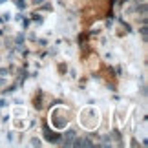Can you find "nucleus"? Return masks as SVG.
<instances>
[{
    "label": "nucleus",
    "instance_id": "obj_11",
    "mask_svg": "<svg viewBox=\"0 0 148 148\" xmlns=\"http://www.w3.org/2000/svg\"><path fill=\"white\" fill-rule=\"evenodd\" d=\"M16 5H18V9L22 11V9H26V4L22 2V0H16Z\"/></svg>",
    "mask_w": 148,
    "mask_h": 148
},
{
    "label": "nucleus",
    "instance_id": "obj_12",
    "mask_svg": "<svg viewBox=\"0 0 148 148\" xmlns=\"http://www.w3.org/2000/svg\"><path fill=\"white\" fill-rule=\"evenodd\" d=\"M38 44H40V46H48V40H46V38H38V40H37Z\"/></svg>",
    "mask_w": 148,
    "mask_h": 148
},
{
    "label": "nucleus",
    "instance_id": "obj_10",
    "mask_svg": "<svg viewBox=\"0 0 148 148\" xmlns=\"http://www.w3.org/2000/svg\"><path fill=\"white\" fill-rule=\"evenodd\" d=\"M31 145H33V146H40V139L33 137V139H31Z\"/></svg>",
    "mask_w": 148,
    "mask_h": 148
},
{
    "label": "nucleus",
    "instance_id": "obj_15",
    "mask_svg": "<svg viewBox=\"0 0 148 148\" xmlns=\"http://www.w3.org/2000/svg\"><path fill=\"white\" fill-rule=\"evenodd\" d=\"M4 106H8V102H5L4 99H0V108H4Z\"/></svg>",
    "mask_w": 148,
    "mask_h": 148
},
{
    "label": "nucleus",
    "instance_id": "obj_18",
    "mask_svg": "<svg viewBox=\"0 0 148 148\" xmlns=\"http://www.w3.org/2000/svg\"><path fill=\"white\" fill-rule=\"evenodd\" d=\"M0 35H2V29H0Z\"/></svg>",
    "mask_w": 148,
    "mask_h": 148
},
{
    "label": "nucleus",
    "instance_id": "obj_2",
    "mask_svg": "<svg viewBox=\"0 0 148 148\" xmlns=\"http://www.w3.org/2000/svg\"><path fill=\"white\" fill-rule=\"evenodd\" d=\"M44 135H46V139L49 141V143H59V141H60V135H59V134L49 132V128H48V126H44Z\"/></svg>",
    "mask_w": 148,
    "mask_h": 148
},
{
    "label": "nucleus",
    "instance_id": "obj_17",
    "mask_svg": "<svg viewBox=\"0 0 148 148\" xmlns=\"http://www.w3.org/2000/svg\"><path fill=\"white\" fill-rule=\"evenodd\" d=\"M4 2H8V0H0V4H4Z\"/></svg>",
    "mask_w": 148,
    "mask_h": 148
},
{
    "label": "nucleus",
    "instance_id": "obj_8",
    "mask_svg": "<svg viewBox=\"0 0 148 148\" xmlns=\"http://www.w3.org/2000/svg\"><path fill=\"white\" fill-rule=\"evenodd\" d=\"M8 75H9L8 68H0V77H8Z\"/></svg>",
    "mask_w": 148,
    "mask_h": 148
},
{
    "label": "nucleus",
    "instance_id": "obj_4",
    "mask_svg": "<svg viewBox=\"0 0 148 148\" xmlns=\"http://www.w3.org/2000/svg\"><path fill=\"white\" fill-rule=\"evenodd\" d=\"M24 40H26V35H24V33H18V35L15 37V42L16 44H24Z\"/></svg>",
    "mask_w": 148,
    "mask_h": 148
},
{
    "label": "nucleus",
    "instance_id": "obj_9",
    "mask_svg": "<svg viewBox=\"0 0 148 148\" xmlns=\"http://www.w3.org/2000/svg\"><path fill=\"white\" fill-rule=\"evenodd\" d=\"M22 20H24V24H22V29H27V27H29V18H24V16H22Z\"/></svg>",
    "mask_w": 148,
    "mask_h": 148
},
{
    "label": "nucleus",
    "instance_id": "obj_1",
    "mask_svg": "<svg viewBox=\"0 0 148 148\" xmlns=\"http://www.w3.org/2000/svg\"><path fill=\"white\" fill-rule=\"evenodd\" d=\"M60 139H62V145H64V146H71V141L75 139V130H68Z\"/></svg>",
    "mask_w": 148,
    "mask_h": 148
},
{
    "label": "nucleus",
    "instance_id": "obj_13",
    "mask_svg": "<svg viewBox=\"0 0 148 148\" xmlns=\"http://www.w3.org/2000/svg\"><path fill=\"white\" fill-rule=\"evenodd\" d=\"M15 20H16V22H20V20H22V13H18V15H15Z\"/></svg>",
    "mask_w": 148,
    "mask_h": 148
},
{
    "label": "nucleus",
    "instance_id": "obj_6",
    "mask_svg": "<svg viewBox=\"0 0 148 148\" xmlns=\"http://www.w3.org/2000/svg\"><path fill=\"white\" fill-rule=\"evenodd\" d=\"M33 20H35V22H37V24H38V26H40V24H42V22H44V18H42V16H40V15H33Z\"/></svg>",
    "mask_w": 148,
    "mask_h": 148
},
{
    "label": "nucleus",
    "instance_id": "obj_14",
    "mask_svg": "<svg viewBox=\"0 0 148 148\" xmlns=\"http://www.w3.org/2000/svg\"><path fill=\"white\" fill-rule=\"evenodd\" d=\"M42 2H46V0H33V4H35V5H40Z\"/></svg>",
    "mask_w": 148,
    "mask_h": 148
},
{
    "label": "nucleus",
    "instance_id": "obj_3",
    "mask_svg": "<svg viewBox=\"0 0 148 148\" xmlns=\"http://www.w3.org/2000/svg\"><path fill=\"white\" fill-rule=\"evenodd\" d=\"M139 33H141V37H143V40L146 42V38H148V24H143V26H141Z\"/></svg>",
    "mask_w": 148,
    "mask_h": 148
},
{
    "label": "nucleus",
    "instance_id": "obj_5",
    "mask_svg": "<svg viewBox=\"0 0 148 148\" xmlns=\"http://www.w3.org/2000/svg\"><path fill=\"white\" fill-rule=\"evenodd\" d=\"M40 11H51V4L49 2H42L40 4Z\"/></svg>",
    "mask_w": 148,
    "mask_h": 148
},
{
    "label": "nucleus",
    "instance_id": "obj_7",
    "mask_svg": "<svg viewBox=\"0 0 148 148\" xmlns=\"http://www.w3.org/2000/svg\"><path fill=\"white\" fill-rule=\"evenodd\" d=\"M33 104H35V108H37V110H38V108L42 106V99H40V97H37L35 101H33Z\"/></svg>",
    "mask_w": 148,
    "mask_h": 148
},
{
    "label": "nucleus",
    "instance_id": "obj_16",
    "mask_svg": "<svg viewBox=\"0 0 148 148\" xmlns=\"http://www.w3.org/2000/svg\"><path fill=\"white\" fill-rule=\"evenodd\" d=\"M5 82H8V81H5V77H0V86H4Z\"/></svg>",
    "mask_w": 148,
    "mask_h": 148
}]
</instances>
